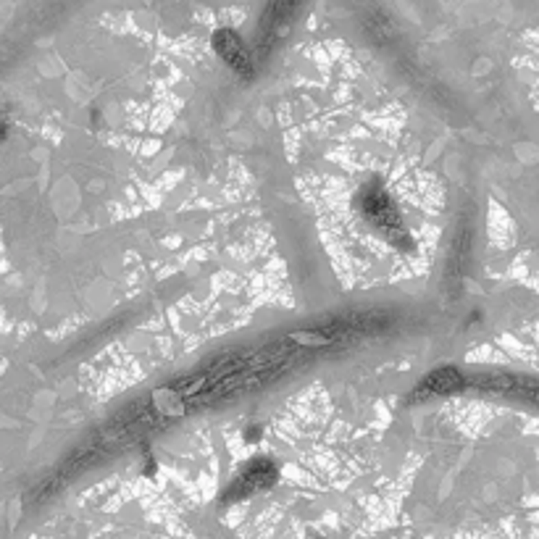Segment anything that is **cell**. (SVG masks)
Masks as SVG:
<instances>
[{
    "label": "cell",
    "mask_w": 539,
    "mask_h": 539,
    "mask_svg": "<svg viewBox=\"0 0 539 539\" xmlns=\"http://www.w3.org/2000/svg\"><path fill=\"white\" fill-rule=\"evenodd\" d=\"M0 134H3V127H0Z\"/></svg>",
    "instance_id": "obj_1"
}]
</instances>
